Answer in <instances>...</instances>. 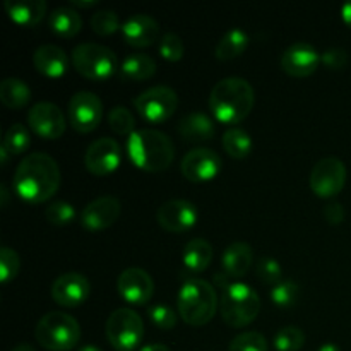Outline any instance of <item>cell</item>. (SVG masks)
<instances>
[{
	"label": "cell",
	"instance_id": "6da1fadb",
	"mask_svg": "<svg viewBox=\"0 0 351 351\" xmlns=\"http://www.w3.org/2000/svg\"><path fill=\"white\" fill-rule=\"evenodd\" d=\"M58 163L47 153H31L17 165L12 185L21 199L41 204L55 195L60 187Z\"/></svg>",
	"mask_w": 351,
	"mask_h": 351
},
{
	"label": "cell",
	"instance_id": "7a4b0ae2",
	"mask_svg": "<svg viewBox=\"0 0 351 351\" xmlns=\"http://www.w3.org/2000/svg\"><path fill=\"white\" fill-rule=\"evenodd\" d=\"M256 103L252 84L243 77H225L215 84L209 95V110L218 122L235 125L249 117Z\"/></svg>",
	"mask_w": 351,
	"mask_h": 351
},
{
	"label": "cell",
	"instance_id": "3957f363",
	"mask_svg": "<svg viewBox=\"0 0 351 351\" xmlns=\"http://www.w3.org/2000/svg\"><path fill=\"white\" fill-rule=\"evenodd\" d=\"M127 153L137 168L158 173L173 163L175 144L161 130L137 129L127 137Z\"/></svg>",
	"mask_w": 351,
	"mask_h": 351
},
{
	"label": "cell",
	"instance_id": "277c9868",
	"mask_svg": "<svg viewBox=\"0 0 351 351\" xmlns=\"http://www.w3.org/2000/svg\"><path fill=\"white\" fill-rule=\"evenodd\" d=\"M178 314L191 326H204L216 315L219 307L218 293L209 281L189 278L177 295Z\"/></svg>",
	"mask_w": 351,
	"mask_h": 351
},
{
	"label": "cell",
	"instance_id": "5b68a950",
	"mask_svg": "<svg viewBox=\"0 0 351 351\" xmlns=\"http://www.w3.org/2000/svg\"><path fill=\"white\" fill-rule=\"evenodd\" d=\"M219 312L230 328H245L257 319L261 312V298L250 285L233 281L223 288L219 298Z\"/></svg>",
	"mask_w": 351,
	"mask_h": 351
},
{
	"label": "cell",
	"instance_id": "8992f818",
	"mask_svg": "<svg viewBox=\"0 0 351 351\" xmlns=\"http://www.w3.org/2000/svg\"><path fill=\"white\" fill-rule=\"evenodd\" d=\"M36 341L48 351H69L81 339V326L65 312H48L38 321L34 329Z\"/></svg>",
	"mask_w": 351,
	"mask_h": 351
},
{
	"label": "cell",
	"instance_id": "52a82bcc",
	"mask_svg": "<svg viewBox=\"0 0 351 351\" xmlns=\"http://www.w3.org/2000/svg\"><path fill=\"white\" fill-rule=\"evenodd\" d=\"M71 60L75 71L91 81H106L119 72L120 67L119 58L112 48L93 41L77 45L72 50Z\"/></svg>",
	"mask_w": 351,
	"mask_h": 351
},
{
	"label": "cell",
	"instance_id": "ba28073f",
	"mask_svg": "<svg viewBox=\"0 0 351 351\" xmlns=\"http://www.w3.org/2000/svg\"><path fill=\"white\" fill-rule=\"evenodd\" d=\"M105 331L117 351H136L144 338L143 317L129 307L117 308L106 319Z\"/></svg>",
	"mask_w": 351,
	"mask_h": 351
},
{
	"label": "cell",
	"instance_id": "9c48e42d",
	"mask_svg": "<svg viewBox=\"0 0 351 351\" xmlns=\"http://www.w3.org/2000/svg\"><path fill=\"white\" fill-rule=\"evenodd\" d=\"M137 113L151 123H161L170 119L178 108V95L170 86L158 84L146 89L132 99Z\"/></svg>",
	"mask_w": 351,
	"mask_h": 351
},
{
	"label": "cell",
	"instance_id": "30bf717a",
	"mask_svg": "<svg viewBox=\"0 0 351 351\" xmlns=\"http://www.w3.org/2000/svg\"><path fill=\"white\" fill-rule=\"evenodd\" d=\"M346 184V167L339 158L328 156L319 160L311 171V189L322 199L336 197Z\"/></svg>",
	"mask_w": 351,
	"mask_h": 351
},
{
	"label": "cell",
	"instance_id": "8fae6325",
	"mask_svg": "<svg viewBox=\"0 0 351 351\" xmlns=\"http://www.w3.org/2000/svg\"><path fill=\"white\" fill-rule=\"evenodd\" d=\"M67 113L69 122L77 132H93L103 119V103L95 93L77 91L69 99Z\"/></svg>",
	"mask_w": 351,
	"mask_h": 351
},
{
	"label": "cell",
	"instance_id": "7c38bea8",
	"mask_svg": "<svg viewBox=\"0 0 351 351\" xmlns=\"http://www.w3.org/2000/svg\"><path fill=\"white\" fill-rule=\"evenodd\" d=\"M122 161V147L112 137H99L93 141L84 154V165L96 177L113 173Z\"/></svg>",
	"mask_w": 351,
	"mask_h": 351
},
{
	"label": "cell",
	"instance_id": "4fadbf2b",
	"mask_svg": "<svg viewBox=\"0 0 351 351\" xmlns=\"http://www.w3.org/2000/svg\"><path fill=\"white\" fill-rule=\"evenodd\" d=\"M27 125L43 139H58L64 136L67 120L55 103L40 101L27 112Z\"/></svg>",
	"mask_w": 351,
	"mask_h": 351
},
{
	"label": "cell",
	"instance_id": "5bb4252c",
	"mask_svg": "<svg viewBox=\"0 0 351 351\" xmlns=\"http://www.w3.org/2000/svg\"><path fill=\"white\" fill-rule=\"evenodd\" d=\"M180 170L191 182L213 180L221 171V156L211 147H195L182 158Z\"/></svg>",
	"mask_w": 351,
	"mask_h": 351
},
{
	"label": "cell",
	"instance_id": "9a60e30c",
	"mask_svg": "<svg viewBox=\"0 0 351 351\" xmlns=\"http://www.w3.org/2000/svg\"><path fill=\"white\" fill-rule=\"evenodd\" d=\"M158 223L170 233H185L197 223V208L185 199H170L156 213Z\"/></svg>",
	"mask_w": 351,
	"mask_h": 351
},
{
	"label": "cell",
	"instance_id": "2e32d148",
	"mask_svg": "<svg viewBox=\"0 0 351 351\" xmlns=\"http://www.w3.org/2000/svg\"><path fill=\"white\" fill-rule=\"evenodd\" d=\"M120 297L132 305H144L153 298L154 281L147 271L141 267H127L117 280Z\"/></svg>",
	"mask_w": 351,
	"mask_h": 351
},
{
	"label": "cell",
	"instance_id": "e0dca14e",
	"mask_svg": "<svg viewBox=\"0 0 351 351\" xmlns=\"http://www.w3.org/2000/svg\"><path fill=\"white\" fill-rule=\"evenodd\" d=\"M122 213V202L113 195H101L82 209L79 221L89 232H101L110 228Z\"/></svg>",
	"mask_w": 351,
	"mask_h": 351
},
{
	"label": "cell",
	"instance_id": "ac0fdd59",
	"mask_svg": "<svg viewBox=\"0 0 351 351\" xmlns=\"http://www.w3.org/2000/svg\"><path fill=\"white\" fill-rule=\"evenodd\" d=\"M321 62V53L307 41H295L281 55V69L293 77H308Z\"/></svg>",
	"mask_w": 351,
	"mask_h": 351
},
{
	"label": "cell",
	"instance_id": "d6986e66",
	"mask_svg": "<svg viewBox=\"0 0 351 351\" xmlns=\"http://www.w3.org/2000/svg\"><path fill=\"white\" fill-rule=\"evenodd\" d=\"M91 285L89 280L81 273H64L51 285V298L62 307H77L84 304L89 297Z\"/></svg>",
	"mask_w": 351,
	"mask_h": 351
},
{
	"label": "cell",
	"instance_id": "ffe728a7",
	"mask_svg": "<svg viewBox=\"0 0 351 351\" xmlns=\"http://www.w3.org/2000/svg\"><path fill=\"white\" fill-rule=\"evenodd\" d=\"M122 36L130 47H151L160 36V24L147 14H132L122 24Z\"/></svg>",
	"mask_w": 351,
	"mask_h": 351
},
{
	"label": "cell",
	"instance_id": "44dd1931",
	"mask_svg": "<svg viewBox=\"0 0 351 351\" xmlns=\"http://www.w3.org/2000/svg\"><path fill=\"white\" fill-rule=\"evenodd\" d=\"M178 134L187 143H206L216 136V125L209 115L202 112L185 113L177 125Z\"/></svg>",
	"mask_w": 351,
	"mask_h": 351
},
{
	"label": "cell",
	"instance_id": "7402d4cb",
	"mask_svg": "<svg viewBox=\"0 0 351 351\" xmlns=\"http://www.w3.org/2000/svg\"><path fill=\"white\" fill-rule=\"evenodd\" d=\"M254 261V250L245 242H233L223 250L221 266L223 273L233 280V278H242L249 273Z\"/></svg>",
	"mask_w": 351,
	"mask_h": 351
},
{
	"label": "cell",
	"instance_id": "603a6c76",
	"mask_svg": "<svg viewBox=\"0 0 351 351\" xmlns=\"http://www.w3.org/2000/svg\"><path fill=\"white\" fill-rule=\"evenodd\" d=\"M33 62L34 67L41 74L48 75V77H60L67 71L69 57L64 48H60L58 45L47 43L34 50Z\"/></svg>",
	"mask_w": 351,
	"mask_h": 351
},
{
	"label": "cell",
	"instance_id": "cb8c5ba5",
	"mask_svg": "<svg viewBox=\"0 0 351 351\" xmlns=\"http://www.w3.org/2000/svg\"><path fill=\"white\" fill-rule=\"evenodd\" d=\"M7 14L19 26H36L47 14L45 0H7Z\"/></svg>",
	"mask_w": 351,
	"mask_h": 351
},
{
	"label": "cell",
	"instance_id": "d4e9b609",
	"mask_svg": "<svg viewBox=\"0 0 351 351\" xmlns=\"http://www.w3.org/2000/svg\"><path fill=\"white\" fill-rule=\"evenodd\" d=\"M156 72V60L147 53H129L119 67V77L125 82L146 81Z\"/></svg>",
	"mask_w": 351,
	"mask_h": 351
},
{
	"label": "cell",
	"instance_id": "484cf974",
	"mask_svg": "<svg viewBox=\"0 0 351 351\" xmlns=\"http://www.w3.org/2000/svg\"><path fill=\"white\" fill-rule=\"evenodd\" d=\"M213 245L204 239H192L185 245L184 254H182V261H184V267L189 274H199L213 261Z\"/></svg>",
	"mask_w": 351,
	"mask_h": 351
},
{
	"label": "cell",
	"instance_id": "4316f807",
	"mask_svg": "<svg viewBox=\"0 0 351 351\" xmlns=\"http://www.w3.org/2000/svg\"><path fill=\"white\" fill-rule=\"evenodd\" d=\"M50 23L51 31L58 34L60 38H74L75 34L81 31L82 27V17L74 7H57L53 12L50 14Z\"/></svg>",
	"mask_w": 351,
	"mask_h": 351
},
{
	"label": "cell",
	"instance_id": "83f0119b",
	"mask_svg": "<svg viewBox=\"0 0 351 351\" xmlns=\"http://www.w3.org/2000/svg\"><path fill=\"white\" fill-rule=\"evenodd\" d=\"M249 47V34L242 27H232L223 34L215 48V55L218 60H232L242 55Z\"/></svg>",
	"mask_w": 351,
	"mask_h": 351
},
{
	"label": "cell",
	"instance_id": "f1b7e54d",
	"mask_svg": "<svg viewBox=\"0 0 351 351\" xmlns=\"http://www.w3.org/2000/svg\"><path fill=\"white\" fill-rule=\"evenodd\" d=\"M31 89L23 79L5 77L0 82V101L10 110H19L29 103Z\"/></svg>",
	"mask_w": 351,
	"mask_h": 351
},
{
	"label": "cell",
	"instance_id": "f546056e",
	"mask_svg": "<svg viewBox=\"0 0 351 351\" xmlns=\"http://www.w3.org/2000/svg\"><path fill=\"white\" fill-rule=\"evenodd\" d=\"M223 149L230 154L235 160H243L250 154L252 151V137L247 130L239 129V127H232V129L226 130L221 137Z\"/></svg>",
	"mask_w": 351,
	"mask_h": 351
},
{
	"label": "cell",
	"instance_id": "4dcf8cb0",
	"mask_svg": "<svg viewBox=\"0 0 351 351\" xmlns=\"http://www.w3.org/2000/svg\"><path fill=\"white\" fill-rule=\"evenodd\" d=\"M31 144V136H29V130L24 123H12V125L7 129L5 136H3L2 141V146L9 151L10 154H21L29 147Z\"/></svg>",
	"mask_w": 351,
	"mask_h": 351
},
{
	"label": "cell",
	"instance_id": "1f68e13d",
	"mask_svg": "<svg viewBox=\"0 0 351 351\" xmlns=\"http://www.w3.org/2000/svg\"><path fill=\"white\" fill-rule=\"evenodd\" d=\"M269 297L273 300L274 305L281 308L293 307L295 304L300 298V287H298L297 281L293 280H283L276 285V287L271 288Z\"/></svg>",
	"mask_w": 351,
	"mask_h": 351
},
{
	"label": "cell",
	"instance_id": "d6a6232c",
	"mask_svg": "<svg viewBox=\"0 0 351 351\" xmlns=\"http://www.w3.org/2000/svg\"><path fill=\"white\" fill-rule=\"evenodd\" d=\"M273 343L278 351H298L305 345V332L297 326H285L278 329Z\"/></svg>",
	"mask_w": 351,
	"mask_h": 351
},
{
	"label": "cell",
	"instance_id": "836d02e7",
	"mask_svg": "<svg viewBox=\"0 0 351 351\" xmlns=\"http://www.w3.org/2000/svg\"><path fill=\"white\" fill-rule=\"evenodd\" d=\"M108 125L119 136H130L136 132V119L125 106H113L108 113Z\"/></svg>",
	"mask_w": 351,
	"mask_h": 351
},
{
	"label": "cell",
	"instance_id": "e575fe53",
	"mask_svg": "<svg viewBox=\"0 0 351 351\" xmlns=\"http://www.w3.org/2000/svg\"><path fill=\"white\" fill-rule=\"evenodd\" d=\"M269 345H267L266 336L261 335L259 331H245L240 332L239 336L232 339L230 343L228 351H267Z\"/></svg>",
	"mask_w": 351,
	"mask_h": 351
},
{
	"label": "cell",
	"instance_id": "d590c367",
	"mask_svg": "<svg viewBox=\"0 0 351 351\" xmlns=\"http://www.w3.org/2000/svg\"><path fill=\"white\" fill-rule=\"evenodd\" d=\"M256 274L264 285H269L271 288L276 287L280 281H283V267L274 257H263L256 266Z\"/></svg>",
	"mask_w": 351,
	"mask_h": 351
},
{
	"label": "cell",
	"instance_id": "8d00e7d4",
	"mask_svg": "<svg viewBox=\"0 0 351 351\" xmlns=\"http://www.w3.org/2000/svg\"><path fill=\"white\" fill-rule=\"evenodd\" d=\"M91 27L99 36H108L120 29V17L115 10H98L91 17Z\"/></svg>",
	"mask_w": 351,
	"mask_h": 351
},
{
	"label": "cell",
	"instance_id": "74e56055",
	"mask_svg": "<svg viewBox=\"0 0 351 351\" xmlns=\"http://www.w3.org/2000/svg\"><path fill=\"white\" fill-rule=\"evenodd\" d=\"M45 218L48 219V223L51 225H67L72 219H75V209L71 202L65 201H55L50 206H47L45 209Z\"/></svg>",
	"mask_w": 351,
	"mask_h": 351
},
{
	"label": "cell",
	"instance_id": "f35d334b",
	"mask_svg": "<svg viewBox=\"0 0 351 351\" xmlns=\"http://www.w3.org/2000/svg\"><path fill=\"white\" fill-rule=\"evenodd\" d=\"M147 315H149L151 322L156 326L161 331H170L177 324V312L165 304H156L153 307L147 308Z\"/></svg>",
	"mask_w": 351,
	"mask_h": 351
},
{
	"label": "cell",
	"instance_id": "ab89813d",
	"mask_svg": "<svg viewBox=\"0 0 351 351\" xmlns=\"http://www.w3.org/2000/svg\"><path fill=\"white\" fill-rule=\"evenodd\" d=\"M19 267L21 259L16 250H12L10 247H2V250H0V281L9 283L10 280L17 276Z\"/></svg>",
	"mask_w": 351,
	"mask_h": 351
},
{
	"label": "cell",
	"instance_id": "60d3db41",
	"mask_svg": "<svg viewBox=\"0 0 351 351\" xmlns=\"http://www.w3.org/2000/svg\"><path fill=\"white\" fill-rule=\"evenodd\" d=\"M184 41L178 34L165 33L160 40V53L165 60L178 62L184 57Z\"/></svg>",
	"mask_w": 351,
	"mask_h": 351
},
{
	"label": "cell",
	"instance_id": "b9f144b4",
	"mask_svg": "<svg viewBox=\"0 0 351 351\" xmlns=\"http://www.w3.org/2000/svg\"><path fill=\"white\" fill-rule=\"evenodd\" d=\"M321 62L331 71H343L348 65V53L343 48H329L321 55Z\"/></svg>",
	"mask_w": 351,
	"mask_h": 351
},
{
	"label": "cell",
	"instance_id": "7bdbcfd3",
	"mask_svg": "<svg viewBox=\"0 0 351 351\" xmlns=\"http://www.w3.org/2000/svg\"><path fill=\"white\" fill-rule=\"evenodd\" d=\"M322 213H324V218L329 225H339V223L345 221L346 213L343 204H339V202H331V204L326 206Z\"/></svg>",
	"mask_w": 351,
	"mask_h": 351
},
{
	"label": "cell",
	"instance_id": "ee69618b",
	"mask_svg": "<svg viewBox=\"0 0 351 351\" xmlns=\"http://www.w3.org/2000/svg\"><path fill=\"white\" fill-rule=\"evenodd\" d=\"M139 351H170L167 345H161V343H151V345L143 346Z\"/></svg>",
	"mask_w": 351,
	"mask_h": 351
},
{
	"label": "cell",
	"instance_id": "f6af8a7d",
	"mask_svg": "<svg viewBox=\"0 0 351 351\" xmlns=\"http://www.w3.org/2000/svg\"><path fill=\"white\" fill-rule=\"evenodd\" d=\"M341 17L346 24L351 27V2H346L345 5L341 7Z\"/></svg>",
	"mask_w": 351,
	"mask_h": 351
},
{
	"label": "cell",
	"instance_id": "bcb514c9",
	"mask_svg": "<svg viewBox=\"0 0 351 351\" xmlns=\"http://www.w3.org/2000/svg\"><path fill=\"white\" fill-rule=\"evenodd\" d=\"M71 3L72 5H77V7H93L98 3V0H88V2H86V0H72Z\"/></svg>",
	"mask_w": 351,
	"mask_h": 351
},
{
	"label": "cell",
	"instance_id": "7dc6e473",
	"mask_svg": "<svg viewBox=\"0 0 351 351\" xmlns=\"http://www.w3.org/2000/svg\"><path fill=\"white\" fill-rule=\"evenodd\" d=\"M0 197H2V201H0V206H2V208H5L7 199H9V192H7V187L3 184L0 185Z\"/></svg>",
	"mask_w": 351,
	"mask_h": 351
},
{
	"label": "cell",
	"instance_id": "c3c4849f",
	"mask_svg": "<svg viewBox=\"0 0 351 351\" xmlns=\"http://www.w3.org/2000/svg\"><path fill=\"white\" fill-rule=\"evenodd\" d=\"M12 156V154L9 153V151L5 149L3 146H0V160H2V167H5L7 163H9V158Z\"/></svg>",
	"mask_w": 351,
	"mask_h": 351
},
{
	"label": "cell",
	"instance_id": "681fc988",
	"mask_svg": "<svg viewBox=\"0 0 351 351\" xmlns=\"http://www.w3.org/2000/svg\"><path fill=\"white\" fill-rule=\"evenodd\" d=\"M319 351H341L338 345H335V343H326V345H322Z\"/></svg>",
	"mask_w": 351,
	"mask_h": 351
},
{
	"label": "cell",
	"instance_id": "f907efd6",
	"mask_svg": "<svg viewBox=\"0 0 351 351\" xmlns=\"http://www.w3.org/2000/svg\"><path fill=\"white\" fill-rule=\"evenodd\" d=\"M10 351H36V350H34L31 345H27V343H21V345L14 346Z\"/></svg>",
	"mask_w": 351,
	"mask_h": 351
},
{
	"label": "cell",
	"instance_id": "816d5d0a",
	"mask_svg": "<svg viewBox=\"0 0 351 351\" xmlns=\"http://www.w3.org/2000/svg\"><path fill=\"white\" fill-rule=\"evenodd\" d=\"M79 351H103L101 348H98V346H93V345H84L79 348Z\"/></svg>",
	"mask_w": 351,
	"mask_h": 351
}]
</instances>
